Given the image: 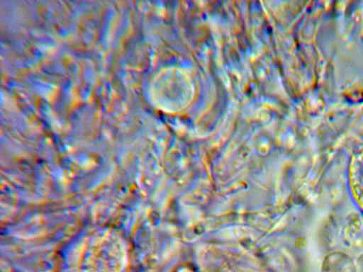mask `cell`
I'll list each match as a JSON object with an SVG mask.
<instances>
[{"instance_id": "cell-2", "label": "cell", "mask_w": 363, "mask_h": 272, "mask_svg": "<svg viewBox=\"0 0 363 272\" xmlns=\"http://www.w3.org/2000/svg\"><path fill=\"white\" fill-rule=\"evenodd\" d=\"M350 178L352 193L363 209V164L352 167Z\"/></svg>"}, {"instance_id": "cell-1", "label": "cell", "mask_w": 363, "mask_h": 272, "mask_svg": "<svg viewBox=\"0 0 363 272\" xmlns=\"http://www.w3.org/2000/svg\"><path fill=\"white\" fill-rule=\"evenodd\" d=\"M323 272H355L352 261L340 254L328 256L323 264Z\"/></svg>"}]
</instances>
